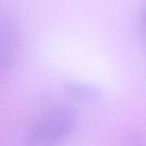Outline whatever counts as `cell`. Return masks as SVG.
Returning a JSON list of instances; mask_svg holds the SVG:
<instances>
[{
	"label": "cell",
	"mask_w": 146,
	"mask_h": 146,
	"mask_svg": "<svg viewBox=\"0 0 146 146\" xmlns=\"http://www.w3.org/2000/svg\"><path fill=\"white\" fill-rule=\"evenodd\" d=\"M76 114L67 105L54 104L43 108L30 124L24 146H62L72 135Z\"/></svg>",
	"instance_id": "cell-1"
},
{
	"label": "cell",
	"mask_w": 146,
	"mask_h": 146,
	"mask_svg": "<svg viewBox=\"0 0 146 146\" xmlns=\"http://www.w3.org/2000/svg\"><path fill=\"white\" fill-rule=\"evenodd\" d=\"M21 55V36L16 22L0 6V80L15 68Z\"/></svg>",
	"instance_id": "cell-2"
},
{
	"label": "cell",
	"mask_w": 146,
	"mask_h": 146,
	"mask_svg": "<svg viewBox=\"0 0 146 146\" xmlns=\"http://www.w3.org/2000/svg\"><path fill=\"white\" fill-rule=\"evenodd\" d=\"M64 90L71 99L81 104H95L102 97L99 88L81 81H71L66 83Z\"/></svg>",
	"instance_id": "cell-3"
},
{
	"label": "cell",
	"mask_w": 146,
	"mask_h": 146,
	"mask_svg": "<svg viewBox=\"0 0 146 146\" xmlns=\"http://www.w3.org/2000/svg\"><path fill=\"white\" fill-rule=\"evenodd\" d=\"M121 146H144V141L139 137L130 136L123 140V144Z\"/></svg>",
	"instance_id": "cell-4"
}]
</instances>
